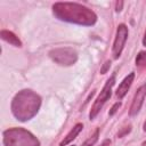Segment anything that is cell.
I'll return each instance as SVG.
<instances>
[{
	"instance_id": "7c38bea8",
	"label": "cell",
	"mask_w": 146,
	"mask_h": 146,
	"mask_svg": "<svg viewBox=\"0 0 146 146\" xmlns=\"http://www.w3.org/2000/svg\"><path fill=\"white\" fill-rule=\"evenodd\" d=\"M136 65L141 68H146V51H140L136 57Z\"/></svg>"
},
{
	"instance_id": "2e32d148",
	"label": "cell",
	"mask_w": 146,
	"mask_h": 146,
	"mask_svg": "<svg viewBox=\"0 0 146 146\" xmlns=\"http://www.w3.org/2000/svg\"><path fill=\"white\" fill-rule=\"evenodd\" d=\"M122 6H123V2H122V1H117V2H116V7H115V10H116V11H121V9H122Z\"/></svg>"
},
{
	"instance_id": "6da1fadb",
	"label": "cell",
	"mask_w": 146,
	"mask_h": 146,
	"mask_svg": "<svg viewBox=\"0 0 146 146\" xmlns=\"http://www.w3.org/2000/svg\"><path fill=\"white\" fill-rule=\"evenodd\" d=\"M52 11L58 19L79 25L90 26L97 21V15L91 9L76 2H56Z\"/></svg>"
},
{
	"instance_id": "8992f818",
	"label": "cell",
	"mask_w": 146,
	"mask_h": 146,
	"mask_svg": "<svg viewBox=\"0 0 146 146\" xmlns=\"http://www.w3.org/2000/svg\"><path fill=\"white\" fill-rule=\"evenodd\" d=\"M128 34H129V31H128L127 25L120 24L116 29V35H115L113 49H112V54H113V57L115 59L121 56L122 50H123L124 44H125V41L128 39Z\"/></svg>"
},
{
	"instance_id": "4fadbf2b",
	"label": "cell",
	"mask_w": 146,
	"mask_h": 146,
	"mask_svg": "<svg viewBox=\"0 0 146 146\" xmlns=\"http://www.w3.org/2000/svg\"><path fill=\"white\" fill-rule=\"evenodd\" d=\"M111 67V62L110 60H107V62H105V64L103 65V67L100 68V73L102 74H105L107 71H108V68Z\"/></svg>"
},
{
	"instance_id": "ffe728a7",
	"label": "cell",
	"mask_w": 146,
	"mask_h": 146,
	"mask_svg": "<svg viewBox=\"0 0 146 146\" xmlns=\"http://www.w3.org/2000/svg\"><path fill=\"white\" fill-rule=\"evenodd\" d=\"M72 146H74V145H72Z\"/></svg>"
},
{
	"instance_id": "d6986e66",
	"label": "cell",
	"mask_w": 146,
	"mask_h": 146,
	"mask_svg": "<svg viewBox=\"0 0 146 146\" xmlns=\"http://www.w3.org/2000/svg\"><path fill=\"white\" fill-rule=\"evenodd\" d=\"M143 127H144V131H146V121L144 122V125Z\"/></svg>"
},
{
	"instance_id": "9c48e42d",
	"label": "cell",
	"mask_w": 146,
	"mask_h": 146,
	"mask_svg": "<svg viewBox=\"0 0 146 146\" xmlns=\"http://www.w3.org/2000/svg\"><path fill=\"white\" fill-rule=\"evenodd\" d=\"M0 35H1V39L5 40L6 42L15 46V47H21L22 46V41L18 39V36L13 33L11 31H8V30H1L0 32Z\"/></svg>"
},
{
	"instance_id": "5b68a950",
	"label": "cell",
	"mask_w": 146,
	"mask_h": 146,
	"mask_svg": "<svg viewBox=\"0 0 146 146\" xmlns=\"http://www.w3.org/2000/svg\"><path fill=\"white\" fill-rule=\"evenodd\" d=\"M49 56L62 66H71L78 60V54L72 48H55L49 51Z\"/></svg>"
},
{
	"instance_id": "ba28073f",
	"label": "cell",
	"mask_w": 146,
	"mask_h": 146,
	"mask_svg": "<svg viewBox=\"0 0 146 146\" xmlns=\"http://www.w3.org/2000/svg\"><path fill=\"white\" fill-rule=\"evenodd\" d=\"M133 79H135V73L131 72V73L128 74V75L123 79V81L120 83V86H119L117 89H116V96H117L119 99H122V98L125 96V94L128 92L129 88L131 87V84H132V82H133Z\"/></svg>"
},
{
	"instance_id": "52a82bcc",
	"label": "cell",
	"mask_w": 146,
	"mask_h": 146,
	"mask_svg": "<svg viewBox=\"0 0 146 146\" xmlns=\"http://www.w3.org/2000/svg\"><path fill=\"white\" fill-rule=\"evenodd\" d=\"M145 96H146V83L140 86L138 88V90L136 91L135 96H133V99H132V103H131V106H130V110H129V115L130 116H135L139 113V111L143 106Z\"/></svg>"
},
{
	"instance_id": "8fae6325",
	"label": "cell",
	"mask_w": 146,
	"mask_h": 146,
	"mask_svg": "<svg viewBox=\"0 0 146 146\" xmlns=\"http://www.w3.org/2000/svg\"><path fill=\"white\" fill-rule=\"evenodd\" d=\"M98 137H99V129H96L95 132H94V135H91V136L82 144V146H94V145L97 143Z\"/></svg>"
},
{
	"instance_id": "ac0fdd59",
	"label": "cell",
	"mask_w": 146,
	"mask_h": 146,
	"mask_svg": "<svg viewBox=\"0 0 146 146\" xmlns=\"http://www.w3.org/2000/svg\"><path fill=\"white\" fill-rule=\"evenodd\" d=\"M143 44L146 47V31H145V34H144V39H143Z\"/></svg>"
},
{
	"instance_id": "7a4b0ae2",
	"label": "cell",
	"mask_w": 146,
	"mask_h": 146,
	"mask_svg": "<svg viewBox=\"0 0 146 146\" xmlns=\"http://www.w3.org/2000/svg\"><path fill=\"white\" fill-rule=\"evenodd\" d=\"M41 98L32 90L24 89L18 91L11 102V112L19 121H27L32 119L39 111Z\"/></svg>"
},
{
	"instance_id": "e0dca14e",
	"label": "cell",
	"mask_w": 146,
	"mask_h": 146,
	"mask_svg": "<svg viewBox=\"0 0 146 146\" xmlns=\"http://www.w3.org/2000/svg\"><path fill=\"white\" fill-rule=\"evenodd\" d=\"M110 145H111V140H110V139H105V140L102 143L100 146H110Z\"/></svg>"
},
{
	"instance_id": "277c9868",
	"label": "cell",
	"mask_w": 146,
	"mask_h": 146,
	"mask_svg": "<svg viewBox=\"0 0 146 146\" xmlns=\"http://www.w3.org/2000/svg\"><path fill=\"white\" fill-rule=\"evenodd\" d=\"M115 83V74H113L105 83V86L103 87L99 96L96 98L91 110H90V113H89V119L92 120L97 116V114L99 113V111L102 110V107L104 106V104L111 98V95H112V88Z\"/></svg>"
},
{
	"instance_id": "5bb4252c",
	"label": "cell",
	"mask_w": 146,
	"mask_h": 146,
	"mask_svg": "<svg viewBox=\"0 0 146 146\" xmlns=\"http://www.w3.org/2000/svg\"><path fill=\"white\" fill-rule=\"evenodd\" d=\"M121 106V103L120 102H117V103H115L113 106H112V108H111V111H110V115H114L115 113H116V111L119 110V107Z\"/></svg>"
},
{
	"instance_id": "9a60e30c",
	"label": "cell",
	"mask_w": 146,
	"mask_h": 146,
	"mask_svg": "<svg viewBox=\"0 0 146 146\" xmlns=\"http://www.w3.org/2000/svg\"><path fill=\"white\" fill-rule=\"evenodd\" d=\"M130 130H131V127L128 125V127H125V129H123L122 131H120V132L117 133V136H119V137H123L124 135H127L128 132H130Z\"/></svg>"
},
{
	"instance_id": "3957f363",
	"label": "cell",
	"mask_w": 146,
	"mask_h": 146,
	"mask_svg": "<svg viewBox=\"0 0 146 146\" xmlns=\"http://www.w3.org/2000/svg\"><path fill=\"white\" fill-rule=\"evenodd\" d=\"M2 136L5 146H40L38 138L24 128H10Z\"/></svg>"
},
{
	"instance_id": "30bf717a",
	"label": "cell",
	"mask_w": 146,
	"mask_h": 146,
	"mask_svg": "<svg viewBox=\"0 0 146 146\" xmlns=\"http://www.w3.org/2000/svg\"><path fill=\"white\" fill-rule=\"evenodd\" d=\"M82 128H83V124H82V123H76V124L71 129V131L66 135V137L59 143V146H66L67 144H70V143L80 133V131L82 130Z\"/></svg>"
}]
</instances>
